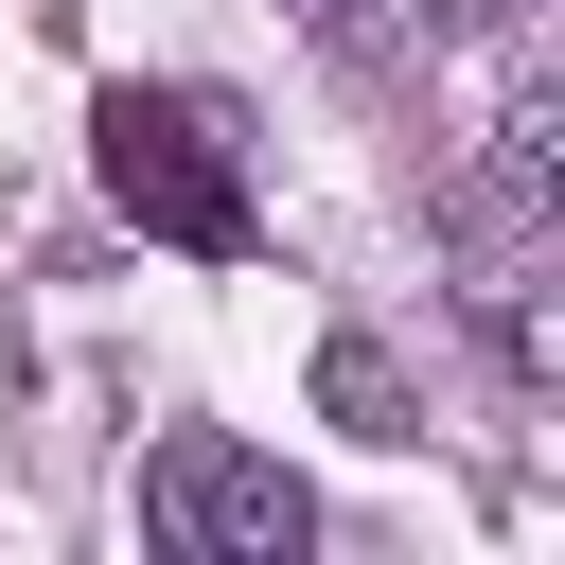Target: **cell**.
<instances>
[{"mask_svg": "<svg viewBox=\"0 0 565 565\" xmlns=\"http://www.w3.org/2000/svg\"><path fill=\"white\" fill-rule=\"evenodd\" d=\"M141 512H159V547H194V565H300V547H318V494H300L282 459H247V441H159Z\"/></svg>", "mask_w": 565, "mask_h": 565, "instance_id": "1", "label": "cell"}, {"mask_svg": "<svg viewBox=\"0 0 565 565\" xmlns=\"http://www.w3.org/2000/svg\"><path fill=\"white\" fill-rule=\"evenodd\" d=\"M106 177L141 212H177V230H230V177L194 159V106H106Z\"/></svg>", "mask_w": 565, "mask_h": 565, "instance_id": "2", "label": "cell"}, {"mask_svg": "<svg viewBox=\"0 0 565 565\" xmlns=\"http://www.w3.org/2000/svg\"><path fill=\"white\" fill-rule=\"evenodd\" d=\"M424 18H441V35H512L530 0H424Z\"/></svg>", "mask_w": 565, "mask_h": 565, "instance_id": "3", "label": "cell"}, {"mask_svg": "<svg viewBox=\"0 0 565 565\" xmlns=\"http://www.w3.org/2000/svg\"><path fill=\"white\" fill-rule=\"evenodd\" d=\"M300 18H353V0H300Z\"/></svg>", "mask_w": 565, "mask_h": 565, "instance_id": "4", "label": "cell"}]
</instances>
